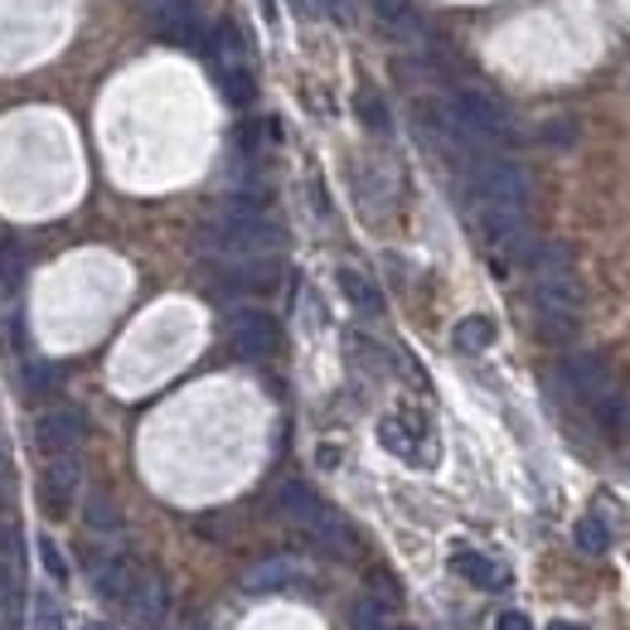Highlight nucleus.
Masks as SVG:
<instances>
[{
    "instance_id": "1",
    "label": "nucleus",
    "mask_w": 630,
    "mask_h": 630,
    "mask_svg": "<svg viewBox=\"0 0 630 630\" xmlns=\"http://www.w3.org/2000/svg\"><path fill=\"white\" fill-rule=\"evenodd\" d=\"M562 384L572 388V398H578V402H587L602 427H626L621 388H616V374L606 369L602 354H587V350L568 354V359H562Z\"/></svg>"
},
{
    "instance_id": "2",
    "label": "nucleus",
    "mask_w": 630,
    "mask_h": 630,
    "mask_svg": "<svg viewBox=\"0 0 630 630\" xmlns=\"http://www.w3.org/2000/svg\"><path fill=\"white\" fill-rule=\"evenodd\" d=\"M470 179H476L480 205H500V209H528V175L504 155H476L470 161Z\"/></svg>"
},
{
    "instance_id": "3",
    "label": "nucleus",
    "mask_w": 630,
    "mask_h": 630,
    "mask_svg": "<svg viewBox=\"0 0 630 630\" xmlns=\"http://www.w3.org/2000/svg\"><path fill=\"white\" fill-rule=\"evenodd\" d=\"M117 606L127 611V621L137 626V630H161L165 626V611H171V592H165V582L155 578V572H141Z\"/></svg>"
},
{
    "instance_id": "4",
    "label": "nucleus",
    "mask_w": 630,
    "mask_h": 630,
    "mask_svg": "<svg viewBox=\"0 0 630 630\" xmlns=\"http://www.w3.org/2000/svg\"><path fill=\"white\" fill-rule=\"evenodd\" d=\"M229 340L243 359H267V354H277L281 330H277V320L267 311H233L229 315Z\"/></svg>"
},
{
    "instance_id": "5",
    "label": "nucleus",
    "mask_w": 630,
    "mask_h": 630,
    "mask_svg": "<svg viewBox=\"0 0 630 630\" xmlns=\"http://www.w3.org/2000/svg\"><path fill=\"white\" fill-rule=\"evenodd\" d=\"M88 436V418L78 408H49L35 422V442L44 456H73Z\"/></svg>"
},
{
    "instance_id": "6",
    "label": "nucleus",
    "mask_w": 630,
    "mask_h": 630,
    "mask_svg": "<svg viewBox=\"0 0 630 630\" xmlns=\"http://www.w3.org/2000/svg\"><path fill=\"white\" fill-rule=\"evenodd\" d=\"M219 291H243V296H267L277 287V262L267 257H229V262L213 272Z\"/></svg>"
},
{
    "instance_id": "7",
    "label": "nucleus",
    "mask_w": 630,
    "mask_h": 630,
    "mask_svg": "<svg viewBox=\"0 0 630 630\" xmlns=\"http://www.w3.org/2000/svg\"><path fill=\"white\" fill-rule=\"evenodd\" d=\"M452 572H460V578H466L470 587H480V592H504V587H510V572H504V562L476 553V548H456V553H452Z\"/></svg>"
},
{
    "instance_id": "8",
    "label": "nucleus",
    "mask_w": 630,
    "mask_h": 630,
    "mask_svg": "<svg viewBox=\"0 0 630 630\" xmlns=\"http://www.w3.org/2000/svg\"><path fill=\"white\" fill-rule=\"evenodd\" d=\"M73 486H78V460H73V456H54L49 470H44V480H39L44 510H49V514H63V510H69Z\"/></svg>"
},
{
    "instance_id": "9",
    "label": "nucleus",
    "mask_w": 630,
    "mask_h": 630,
    "mask_svg": "<svg viewBox=\"0 0 630 630\" xmlns=\"http://www.w3.org/2000/svg\"><path fill=\"white\" fill-rule=\"evenodd\" d=\"M277 510L287 514V520H296L301 528H311L315 520H320L325 510H330V504L320 500V494H315L311 486H301V480H287V486L277 490Z\"/></svg>"
},
{
    "instance_id": "10",
    "label": "nucleus",
    "mask_w": 630,
    "mask_h": 630,
    "mask_svg": "<svg viewBox=\"0 0 630 630\" xmlns=\"http://www.w3.org/2000/svg\"><path fill=\"white\" fill-rule=\"evenodd\" d=\"M131 582H137V572H131V562L121 558V553L93 558V587H97V596H103V602H121Z\"/></svg>"
},
{
    "instance_id": "11",
    "label": "nucleus",
    "mask_w": 630,
    "mask_h": 630,
    "mask_svg": "<svg viewBox=\"0 0 630 630\" xmlns=\"http://www.w3.org/2000/svg\"><path fill=\"white\" fill-rule=\"evenodd\" d=\"M374 10L398 39H412V44L427 39V20L418 15V5H408V0H374Z\"/></svg>"
},
{
    "instance_id": "12",
    "label": "nucleus",
    "mask_w": 630,
    "mask_h": 630,
    "mask_svg": "<svg viewBox=\"0 0 630 630\" xmlns=\"http://www.w3.org/2000/svg\"><path fill=\"white\" fill-rule=\"evenodd\" d=\"M452 340H456L460 354H486L494 345V320L490 315H466V320H456Z\"/></svg>"
},
{
    "instance_id": "13",
    "label": "nucleus",
    "mask_w": 630,
    "mask_h": 630,
    "mask_svg": "<svg viewBox=\"0 0 630 630\" xmlns=\"http://www.w3.org/2000/svg\"><path fill=\"white\" fill-rule=\"evenodd\" d=\"M291 582H296V562L272 558V562H262V568L247 572L243 587H247V592H281V587H291Z\"/></svg>"
},
{
    "instance_id": "14",
    "label": "nucleus",
    "mask_w": 630,
    "mask_h": 630,
    "mask_svg": "<svg viewBox=\"0 0 630 630\" xmlns=\"http://www.w3.org/2000/svg\"><path fill=\"white\" fill-rule=\"evenodd\" d=\"M213 73H219L223 97H229L233 107H247L257 97V83H253V73H247L243 63H213Z\"/></svg>"
},
{
    "instance_id": "15",
    "label": "nucleus",
    "mask_w": 630,
    "mask_h": 630,
    "mask_svg": "<svg viewBox=\"0 0 630 630\" xmlns=\"http://www.w3.org/2000/svg\"><path fill=\"white\" fill-rule=\"evenodd\" d=\"M340 291L354 301L359 311H369V315L384 311V296H378V287H374V281H369L364 272H354V267H340Z\"/></svg>"
},
{
    "instance_id": "16",
    "label": "nucleus",
    "mask_w": 630,
    "mask_h": 630,
    "mask_svg": "<svg viewBox=\"0 0 630 630\" xmlns=\"http://www.w3.org/2000/svg\"><path fill=\"white\" fill-rule=\"evenodd\" d=\"M378 442H384L393 456H402V460H422L418 456V436H412V427L402 422V418H384V422H378Z\"/></svg>"
},
{
    "instance_id": "17",
    "label": "nucleus",
    "mask_w": 630,
    "mask_h": 630,
    "mask_svg": "<svg viewBox=\"0 0 630 630\" xmlns=\"http://www.w3.org/2000/svg\"><path fill=\"white\" fill-rule=\"evenodd\" d=\"M83 520H88V528H97V534H117V528H121V510L107 500V494H93V500L83 504Z\"/></svg>"
},
{
    "instance_id": "18",
    "label": "nucleus",
    "mask_w": 630,
    "mask_h": 630,
    "mask_svg": "<svg viewBox=\"0 0 630 630\" xmlns=\"http://www.w3.org/2000/svg\"><path fill=\"white\" fill-rule=\"evenodd\" d=\"M572 538H578V548H582V553H592V558L611 548V534H606V524L596 520V514H587V520H578V534H572Z\"/></svg>"
},
{
    "instance_id": "19",
    "label": "nucleus",
    "mask_w": 630,
    "mask_h": 630,
    "mask_svg": "<svg viewBox=\"0 0 630 630\" xmlns=\"http://www.w3.org/2000/svg\"><path fill=\"white\" fill-rule=\"evenodd\" d=\"M359 121H364L369 131H378V137H384V131H388V107H384V97H378V93H369V88H364V93H359Z\"/></svg>"
},
{
    "instance_id": "20",
    "label": "nucleus",
    "mask_w": 630,
    "mask_h": 630,
    "mask_svg": "<svg viewBox=\"0 0 630 630\" xmlns=\"http://www.w3.org/2000/svg\"><path fill=\"white\" fill-rule=\"evenodd\" d=\"M35 630H69V616L54 596H35Z\"/></svg>"
},
{
    "instance_id": "21",
    "label": "nucleus",
    "mask_w": 630,
    "mask_h": 630,
    "mask_svg": "<svg viewBox=\"0 0 630 630\" xmlns=\"http://www.w3.org/2000/svg\"><path fill=\"white\" fill-rule=\"evenodd\" d=\"M59 384H63V369H54V364H30L25 369V388L35 393V398L49 393V388H59Z\"/></svg>"
},
{
    "instance_id": "22",
    "label": "nucleus",
    "mask_w": 630,
    "mask_h": 630,
    "mask_svg": "<svg viewBox=\"0 0 630 630\" xmlns=\"http://www.w3.org/2000/svg\"><path fill=\"white\" fill-rule=\"evenodd\" d=\"M39 562H44V572H49L54 582H69V558L59 553V544H54V538H39Z\"/></svg>"
},
{
    "instance_id": "23",
    "label": "nucleus",
    "mask_w": 630,
    "mask_h": 630,
    "mask_svg": "<svg viewBox=\"0 0 630 630\" xmlns=\"http://www.w3.org/2000/svg\"><path fill=\"white\" fill-rule=\"evenodd\" d=\"M354 630H388V616H384V606L378 602H354Z\"/></svg>"
},
{
    "instance_id": "24",
    "label": "nucleus",
    "mask_w": 630,
    "mask_h": 630,
    "mask_svg": "<svg viewBox=\"0 0 630 630\" xmlns=\"http://www.w3.org/2000/svg\"><path fill=\"white\" fill-rule=\"evenodd\" d=\"M494 630H534V621L524 611H500L494 616Z\"/></svg>"
},
{
    "instance_id": "25",
    "label": "nucleus",
    "mask_w": 630,
    "mask_h": 630,
    "mask_svg": "<svg viewBox=\"0 0 630 630\" xmlns=\"http://www.w3.org/2000/svg\"><path fill=\"white\" fill-rule=\"evenodd\" d=\"M291 15H296V20H320V0H291Z\"/></svg>"
},
{
    "instance_id": "26",
    "label": "nucleus",
    "mask_w": 630,
    "mask_h": 630,
    "mask_svg": "<svg viewBox=\"0 0 630 630\" xmlns=\"http://www.w3.org/2000/svg\"><path fill=\"white\" fill-rule=\"evenodd\" d=\"M544 137L553 141V145H568V141H572V127H568V121H553V127H548Z\"/></svg>"
},
{
    "instance_id": "27",
    "label": "nucleus",
    "mask_w": 630,
    "mask_h": 630,
    "mask_svg": "<svg viewBox=\"0 0 630 630\" xmlns=\"http://www.w3.org/2000/svg\"><path fill=\"white\" fill-rule=\"evenodd\" d=\"M548 630H582V626H572V621H553V626H548Z\"/></svg>"
},
{
    "instance_id": "28",
    "label": "nucleus",
    "mask_w": 630,
    "mask_h": 630,
    "mask_svg": "<svg viewBox=\"0 0 630 630\" xmlns=\"http://www.w3.org/2000/svg\"><path fill=\"white\" fill-rule=\"evenodd\" d=\"M5 504H10V494H5V480H0V510H5Z\"/></svg>"
},
{
    "instance_id": "29",
    "label": "nucleus",
    "mask_w": 630,
    "mask_h": 630,
    "mask_svg": "<svg viewBox=\"0 0 630 630\" xmlns=\"http://www.w3.org/2000/svg\"><path fill=\"white\" fill-rule=\"evenodd\" d=\"M0 460H5V446H0Z\"/></svg>"
}]
</instances>
